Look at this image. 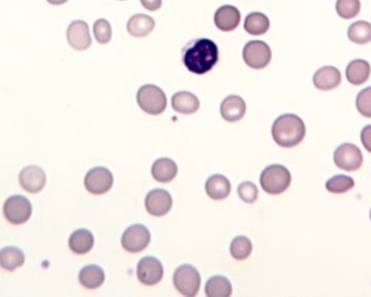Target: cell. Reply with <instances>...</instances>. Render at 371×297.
Returning <instances> with one entry per match:
<instances>
[{
    "mask_svg": "<svg viewBox=\"0 0 371 297\" xmlns=\"http://www.w3.org/2000/svg\"><path fill=\"white\" fill-rule=\"evenodd\" d=\"M78 280L84 288L94 290L104 284L106 280V273L102 267L97 265H88L80 271Z\"/></svg>",
    "mask_w": 371,
    "mask_h": 297,
    "instance_id": "23",
    "label": "cell"
},
{
    "mask_svg": "<svg viewBox=\"0 0 371 297\" xmlns=\"http://www.w3.org/2000/svg\"><path fill=\"white\" fill-rule=\"evenodd\" d=\"M218 59V47L209 39H195L183 49V65L193 74L203 75L210 72L216 65Z\"/></svg>",
    "mask_w": 371,
    "mask_h": 297,
    "instance_id": "1",
    "label": "cell"
},
{
    "mask_svg": "<svg viewBox=\"0 0 371 297\" xmlns=\"http://www.w3.org/2000/svg\"><path fill=\"white\" fill-rule=\"evenodd\" d=\"M291 179V174L286 166L272 164L262 172L260 182L266 193L277 195L290 187Z\"/></svg>",
    "mask_w": 371,
    "mask_h": 297,
    "instance_id": "3",
    "label": "cell"
},
{
    "mask_svg": "<svg viewBox=\"0 0 371 297\" xmlns=\"http://www.w3.org/2000/svg\"><path fill=\"white\" fill-rule=\"evenodd\" d=\"M253 249V245L248 237L239 235L232 240L230 244V254L237 261H244L250 256Z\"/></svg>",
    "mask_w": 371,
    "mask_h": 297,
    "instance_id": "29",
    "label": "cell"
},
{
    "mask_svg": "<svg viewBox=\"0 0 371 297\" xmlns=\"http://www.w3.org/2000/svg\"><path fill=\"white\" fill-rule=\"evenodd\" d=\"M370 64L363 59L351 61L347 64L346 70H345L347 81L355 86H360V85L366 83L370 76Z\"/></svg>",
    "mask_w": 371,
    "mask_h": 297,
    "instance_id": "20",
    "label": "cell"
},
{
    "mask_svg": "<svg viewBox=\"0 0 371 297\" xmlns=\"http://www.w3.org/2000/svg\"><path fill=\"white\" fill-rule=\"evenodd\" d=\"M270 27V19L267 15L262 13H250L244 21V29L246 33L253 36H260V35L267 33Z\"/></svg>",
    "mask_w": 371,
    "mask_h": 297,
    "instance_id": "27",
    "label": "cell"
},
{
    "mask_svg": "<svg viewBox=\"0 0 371 297\" xmlns=\"http://www.w3.org/2000/svg\"><path fill=\"white\" fill-rule=\"evenodd\" d=\"M46 174L43 168L29 165L21 170L19 176L20 185L29 193H38L46 186Z\"/></svg>",
    "mask_w": 371,
    "mask_h": 297,
    "instance_id": "14",
    "label": "cell"
},
{
    "mask_svg": "<svg viewBox=\"0 0 371 297\" xmlns=\"http://www.w3.org/2000/svg\"><path fill=\"white\" fill-rule=\"evenodd\" d=\"M341 72L335 67H321L313 77L314 86L323 91L335 89L341 84Z\"/></svg>",
    "mask_w": 371,
    "mask_h": 297,
    "instance_id": "17",
    "label": "cell"
},
{
    "mask_svg": "<svg viewBox=\"0 0 371 297\" xmlns=\"http://www.w3.org/2000/svg\"><path fill=\"white\" fill-rule=\"evenodd\" d=\"M360 139L364 148L371 153V125H367L363 128Z\"/></svg>",
    "mask_w": 371,
    "mask_h": 297,
    "instance_id": "35",
    "label": "cell"
},
{
    "mask_svg": "<svg viewBox=\"0 0 371 297\" xmlns=\"http://www.w3.org/2000/svg\"><path fill=\"white\" fill-rule=\"evenodd\" d=\"M356 108L363 116L371 118V86L359 91L356 98Z\"/></svg>",
    "mask_w": 371,
    "mask_h": 297,
    "instance_id": "33",
    "label": "cell"
},
{
    "mask_svg": "<svg viewBox=\"0 0 371 297\" xmlns=\"http://www.w3.org/2000/svg\"><path fill=\"white\" fill-rule=\"evenodd\" d=\"M232 293V283L223 276L212 277L205 284V294L209 297H229Z\"/></svg>",
    "mask_w": 371,
    "mask_h": 297,
    "instance_id": "26",
    "label": "cell"
},
{
    "mask_svg": "<svg viewBox=\"0 0 371 297\" xmlns=\"http://www.w3.org/2000/svg\"><path fill=\"white\" fill-rule=\"evenodd\" d=\"M113 175L108 168L98 166L92 168L85 176V188L92 194L102 195L110 191L113 186Z\"/></svg>",
    "mask_w": 371,
    "mask_h": 297,
    "instance_id": "10",
    "label": "cell"
},
{
    "mask_svg": "<svg viewBox=\"0 0 371 297\" xmlns=\"http://www.w3.org/2000/svg\"><path fill=\"white\" fill-rule=\"evenodd\" d=\"M140 3L148 11H157L162 6V0H140Z\"/></svg>",
    "mask_w": 371,
    "mask_h": 297,
    "instance_id": "36",
    "label": "cell"
},
{
    "mask_svg": "<svg viewBox=\"0 0 371 297\" xmlns=\"http://www.w3.org/2000/svg\"><path fill=\"white\" fill-rule=\"evenodd\" d=\"M355 186L354 179L350 176L335 175L326 182V189L331 193H345L350 191Z\"/></svg>",
    "mask_w": 371,
    "mask_h": 297,
    "instance_id": "30",
    "label": "cell"
},
{
    "mask_svg": "<svg viewBox=\"0 0 371 297\" xmlns=\"http://www.w3.org/2000/svg\"><path fill=\"white\" fill-rule=\"evenodd\" d=\"M172 106L181 114H192L200 108V101L189 91H179L172 97Z\"/></svg>",
    "mask_w": 371,
    "mask_h": 297,
    "instance_id": "21",
    "label": "cell"
},
{
    "mask_svg": "<svg viewBox=\"0 0 371 297\" xmlns=\"http://www.w3.org/2000/svg\"><path fill=\"white\" fill-rule=\"evenodd\" d=\"M94 235L87 229H78L71 235L69 247L74 254L85 255L94 247Z\"/></svg>",
    "mask_w": 371,
    "mask_h": 297,
    "instance_id": "22",
    "label": "cell"
},
{
    "mask_svg": "<svg viewBox=\"0 0 371 297\" xmlns=\"http://www.w3.org/2000/svg\"><path fill=\"white\" fill-rule=\"evenodd\" d=\"M24 263L25 254L19 247H8L0 249V267L5 270H17L23 266Z\"/></svg>",
    "mask_w": 371,
    "mask_h": 297,
    "instance_id": "25",
    "label": "cell"
},
{
    "mask_svg": "<svg viewBox=\"0 0 371 297\" xmlns=\"http://www.w3.org/2000/svg\"><path fill=\"white\" fill-rule=\"evenodd\" d=\"M50 5L53 6H60L63 5V4L66 3L68 0H47Z\"/></svg>",
    "mask_w": 371,
    "mask_h": 297,
    "instance_id": "37",
    "label": "cell"
},
{
    "mask_svg": "<svg viewBox=\"0 0 371 297\" xmlns=\"http://www.w3.org/2000/svg\"><path fill=\"white\" fill-rule=\"evenodd\" d=\"M177 173H178L177 164L167 158H159L153 163L151 168L152 177L162 184H167L175 179Z\"/></svg>",
    "mask_w": 371,
    "mask_h": 297,
    "instance_id": "19",
    "label": "cell"
},
{
    "mask_svg": "<svg viewBox=\"0 0 371 297\" xmlns=\"http://www.w3.org/2000/svg\"><path fill=\"white\" fill-rule=\"evenodd\" d=\"M94 35L98 43L106 45L112 39L111 25L106 19L97 20L94 25Z\"/></svg>",
    "mask_w": 371,
    "mask_h": 297,
    "instance_id": "32",
    "label": "cell"
},
{
    "mask_svg": "<svg viewBox=\"0 0 371 297\" xmlns=\"http://www.w3.org/2000/svg\"><path fill=\"white\" fill-rule=\"evenodd\" d=\"M347 37L357 45H366L371 41V23L357 21L347 29Z\"/></svg>",
    "mask_w": 371,
    "mask_h": 297,
    "instance_id": "28",
    "label": "cell"
},
{
    "mask_svg": "<svg viewBox=\"0 0 371 297\" xmlns=\"http://www.w3.org/2000/svg\"><path fill=\"white\" fill-rule=\"evenodd\" d=\"M33 213L31 201L23 195L8 198L4 204V214L7 221L13 225H22L31 219Z\"/></svg>",
    "mask_w": 371,
    "mask_h": 297,
    "instance_id": "6",
    "label": "cell"
},
{
    "mask_svg": "<svg viewBox=\"0 0 371 297\" xmlns=\"http://www.w3.org/2000/svg\"><path fill=\"white\" fill-rule=\"evenodd\" d=\"M244 60L248 67L254 70H262L272 60L270 46L262 41H248L244 48Z\"/></svg>",
    "mask_w": 371,
    "mask_h": 297,
    "instance_id": "9",
    "label": "cell"
},
{
    "mask_svg": "<svg viewBox=\"0 0 371 297\" xmlns=\"http://www.w3.org/2000/svg\"><path fill=\"white\" fill-rule=\"evenodd\" d=\"M173 205V199L169 191L163 189H155L147 194L145 207L148 213L155 217H162L169 214Z\"/></svg>",
    "mask_w": 371,
    "mask_h": 297,
    "instance_id": "12",
    "label": "cell"
},
{
    "mask_svg": "<svg viewBox=\"0 0 371 297\" xmlns=\"http://www.w3.org/2000/svg\"><path fill=\"white\" fill-rule=\"evenodd\" d=\"M155 22L147 15H135L127 22V32L132 36L141 39L155 29Z\"/></svg>",
    "mask_w": 371,
    "mask_h": 297,
    "instance_id": "24",
    "label": "cell"
},
{
    "mask_svg": "<svg viewBox=\"0 0 371 297\" xmlns=\"http://www.w3.org/2000/svg\"><path fill=\"white\" fill-rule=\"evenodd\" d=\"M369 216H370V221H371V209H370V215H369Z\"/></svg>",
    "mask_w": 371,
    "mask_h": 297,
    "instance_id": "38",
    "label": "cell"
},
{
    "mask_svg": "<svg viewBox=\"0 0 371 297\" xmlns=\"http://www.w3.org/2000/svg\"><path fill=\"white\" fill-rule=\"evenodd\" d=\"M241 20L240 11L234 6H223L218 8L214 15L215 25L223 32H232L238 27Z\"/></svg>",
    "mask_w": 371,
    "mask_h": 297,
    "instance_id": "15",
    "label": "cell"
},
{
    "mask_svg": "<svg viewBox=\"0 0 371 297\" xmlns=\"http://www.w3.org/2000/svg\"><path fill=\"white\" fill-rule=\"evenodd\" d=\"M66 39L71 47L75 50L84 51L92 46L90 27L82 20L73 21L66 31Z\"/></svg>",
    "mask_w": 371,
    "mask_h": 297,
    "instance_id": "13",
    "label": "cell"
},
{
    "mask_svg": "<svg viewBox=\"0 0 371 297\" xmlns=\"http://www.w3.org/2000/svg\"><path fill=\"white\" fill-rule=\"evenodd\" d=\"M151 241V233L146 226L136 223L130 226L122 235V247L128 253L143 252Z\"/></svg>",
    "mask_w": 371,
    "mask_h": 297,
    "instance_id": "7",
    "label": "cell"
},
{
    "mask_svg": "<svg viewBox=\"0 0 371 297\" xmlns=\"http://www.w3.org/2000/svg\"><path fill=\"white\" fill-rule=\"evenodd\" d=\"M164 276L163 265L155 257L146 256L137 265V278L143 284L152 286L161 282Z\"/></svg>",
    "mask_w": 371,
    "mask_h": 297,
    "instance_id": "11",
    "label": "cell"
},
{
    "mask_svg": "<svg viewBox=\"0 0 371 297\" xmlns=\"http://www.w3.org/2000/svg\"><path fill=\"white\" fill-rule=\"evenodd\" d=\"M205 191L211 199L220 201V200L226 199L230 194L232 184L225 176L215 174L205 182Z\"/></svg>",
    "mask_w": 371,
    "mask_h": 297,
    "instance_id": "18",
    "label": "cell"
},
{
    "mask_svg": "<svg viewBox=\"0 0 371 297\" xmlns=\"http://www.w3.org/2000/svg\"><path fill=\"white\" fill-rule=\"evenodd\" d=\"M246 112V104L240 96L232 95L226 97L220 104V114L227 122H238Z\"/></svg>",
    "mask_w": 371,
    "mask_h": 297,
    "instance_id": "16",
    "label": "cell"
},
{
    "mask_svg": "<svg viewBox=\"0 0 371 297\" xmlns=\"http://www.w3.org/2000/svg\"><path fill=\"white\" fill-rule=\"evenodd\" d=\"M307 127L300 116L286 113L274 122L272 127V138L282 148H293L303 141Z\"/></svg>",
    "mask_w": 371,
    "mask_h": 297,
    "instance_id": "2",
    "label": "cell"
},
{
    "mask_svg": "<svg viewBox=\"0 0 371 297\" xmlns=\"http://www.w3.org/2000/svg\"><path fill=\"white\" fill-rule=\"evenodd\" d=\"M335 165L346 172H355L362 167L364 156L358 146L353 144H342L335 148L333 154Z\"/></svg>",
    "mask_w": 371,
    "mask_h": 297,
    "instance_id": "8",
    "label": "cell"
},
{
    "mask_svg": "<svg viewBox=\"0 0 371 297\" xmlns=\"http://www.w3.org/2000/svg\"><path fill=\"white\" fill-rule=\"evenodd\" d=\"M359 0H337L335 10L339 17L344 20L354 19L360 11Z\"/></svg>",
    "mask_w": 371,
    "mask_h": 297,
    "instance_id": "31",
    "label": "cell"
},
{
    "mask_svg": "<svg viewBox=\"0 0 371 297\" xmlns=\"http://www.w3.org/2000/svg\"><path fill=\"white\" fill-rule=\"evenodd\" d=\"M173 282L181 295L193 297L200 290V273L191 265H181L174 272Z\"/></svg>",
    "mask_w": 371,
    "mask_h": 297,
    "instance_id": "5",
    "label": "cell"
},
{
    "mask_svg": "<svg viewBox=\"0 0 371 297\" xmlns=\"http://www.w3.org/2000/svg\"><path fill=\"white\" fill-rule=\"evenodd\" d=\"M138 106L150 116H160L164 112L167 99L164 91L155 85H145L137 92Z\"/></svg>",
    "mask_w": 371,
    "mask_h": 297,
    "instance_id": "4",
    "label": "cell"
},
{
    "mask_svg": "<svg viewBox=\"0 0 371 297\" xmlns=\"http://www.w3.org/2000/svg\"><path fill=\"white\" fill-rule=\"evenodd\" d=\"M239 198L246 203H254L258 198V187L253 182L244 181L240 184L238 187Z\"/></svg>",
    "mask_w": 371,
    "mask_h": 297,
    "instance_id": "34",
    "label": "cell"
}]
</instances>
